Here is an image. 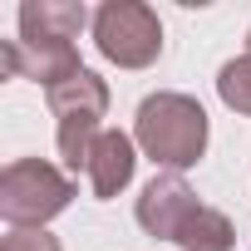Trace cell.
Returning <instances> with one entry per match:
<instances>
[{"instance_id":"obj_7","label":"cell","mask_w":251,"mask_h":251,"mask_svg":"<svg viewBox=\"0 0 251 251\" xmlns=\"http://www.w3.org/2000/svg\"><path fill=\"white\" fill-rule=\"evenodd\" d=\"M133 168H138V143L128 133H118V128H103L99 143L89 148V168L84 173H89L94 197L108 202V197H118L123 187L133 182Z\"/></svg>"},{"instance_id":"obj_9","label":"cell","mask_w":251,"mask_h":251,"mask_svg":"<svg viewBox=\"0 0 251 251\" xmlns=\"http://www.w3.org/2000/svg\"><path fill=\"white\" fill-rule=\"evenodd\" d=\"M177 246H182V251H231V246H236V226H231L226 212L197 207V212L187 217V226L177 231Z\"/></svg>"},{"instance_id":"obj_2","label":"cell","mask_w":251,"mask_h":251,"mask_svg":"<svg viewBox=\"0 0 251 251\" xmlns=\"http://www.w3.org/2000/svg\"><path fill=\"white\" fill-rule=\"evenodd\" d=\"M50 113L59 118V158H64V168L69 173H79V168H89V148L99 143V133H103V108H108V84L94 74V69H79L74 79H64V84H54L50 94Z\"/></svg>"},{"instance_id":"obj_10","label":"cell","mask_w":251,"mask_h":251,"mask_svg":"<svg viewBox=\"0 0 251 251\" xmlns=\"http://www.w3.org/2000/svg\"><path fill=\"white\" fill-rule=\"evenodd\" d=\"M217 94L231 113H251V54L241 59H226L222 74H217Z\"/></svg>"},{"instance_id":"obj_11","label":"cell","mask_w":251,"mask_h":251,"mask_svg":"<svg viewBox=\"0 0 251 251\" xmlns=\"http://www.w3.org/2000/svg\"><path fill=\"white\" fill-rule=\"evenodd\" d=\"M0 251H64V246H59V236H50L45 226H10Z\"/></svg>"},{"instance_id":"obj_6","label":"cell","mask_w":251,"mask_h":251,"mask_svg":"<svg viewBox=\"0 0 251 251\" xmlns=\"http://www.w3.org/2000/svg\"><path fill=\"white\" fill-rule=\"evenodd\" d=\"M0 64H5V74H15V79L45 84V94L84 69V64H79V50L64 45V40H40V45H30V40H5Z\"/></svg>"},{"instance_id":"obj_1","label":"cell","mask_w":251,"mask_h":251,"mask_svg":"<svg viewBox=\"0 0 251 251\" xmlns=\"http://www.w3.org/2000/svg\"><path fill=\"white\" fill-rule=\"evenodd\" d=\"M133 143L168 173L192 168L207 153V108L192 94H153L138 103L133 118Z\"/></svg>"},{"instance_id":"obj_3","label":"cell","mask_w":251,"mask_h":251,"mask_svg":"<svg viewBox=\"0 0 251 251\" xmlns=\"http://www.w3.org/2000/svg\"><path fill=\"white\" fill-rule=\"evenodd\" d=\"M74 202V182L45 158H15L0 173V217L10 226H45Z\"/></svg>"},{"instance_id":"obj_12","label":"cell","mask_w":251,"mask_h":251,"mask_svg":"<svg viewBox=\"0 0 251 251\" xmlns=\"http://www.w3.org/2000/svg\"><path fill=\"white\" fill-rule=\"evenodd\" d=\"M246 45H251V35H246Z\"/></svg>"},{"instance_id":"obj_5","label":"cell","mask_w":251,"mask_h":251,"mask_svg":"<svg viewBox=\"0 0 251 251\" xmlns=\"http://www.w3.org/2000/svg\"><path fill=\"white\" fill-rule=\"evenodd\" d=\"M202 202H197V192L187 187L182 173H158L138 197V226L148 236H158V241H177V231L187 226V217Z\"/></svg>"},{"instance_id":"obj_8","label":"cell","mask_w":251,"mask_h":251,"mask_svg":"<svg viewBox=\"0 0 251 251\" xmlns=\"http://www.w3.org/2000/svg\"><path fill=\"white\" fill-rule=\"evenodd\" d=\"M84 25H89V10L79 5V0H40V5H20V40H30V45H40V40L74 45Z\"/></svg>"},{"instance_id":"obj_4","label":"cell","mask_w":251,"mask_h":251,"mask_svg":"<svg viewBox=\"0 0 251 251\" xmlns=\"http://www.w3.org/2000/svg\"><path fill=\"white\" fill-rule=\"evenodd\" d=\"M94 45L118 69H148L163 54V20L143 0H108L94 10Z\"/></svg>"}]
</instances>
